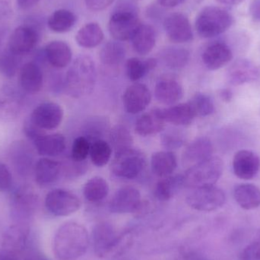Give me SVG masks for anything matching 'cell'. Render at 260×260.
<instances>
[{
  "label": "cell",
  "instance_id": "6da1fadb",
  "mask_svg": "<svg viewBox=\"0 0 260 260\" xmlns=\"http://www.w3.org/2000/svg\"><path fill=\"white\" fill-rule=\"evenodd\" d=\"M86 229L79 223H64L55 233L53 251L59 260H76L85 254L89 246Z\"/></svg>",
  "mask_w": 260,
  "mask_h": 260
},
{
  "label": "cell",
  "instance_id": "7a4b0ae2",
  "mask_svg": "<svg viewBox=\"0 0 260 260\" xmlns=\"http://www.w3.org/2000/svg\"><path fill=\"white\" fill-rule=\"evenodd\" d=\"M95 64L90 56H79L67 71L65 87L67 92L75 99L89 95L96 83Z\"/></svg>",
  "mask_w": 260,
  "mask_h": 260
},
{
  "label": "cell",
  "instance_id": "3957f363",
  "mask_svg": "<svg viewBox=\"0 0 260 260\" xmlns=\"http://www.w3.org/2000/svg\"><path fill=\"white\" fill-rule=\"evenodd\" d=\"M233 22L229 11L218 6H206L197 16L196 29L201 38H212L229 30Z\"/></svg>",
  "mask_w": 260,
  "mask_h": 260
},
{
  "label": "cell",
  "instance_id": "277c9868",
  "mask_svg": "<svg viewBox=\"0 0 260 260\" xmlns=\"http://www.w3.org/2000/svg\"><path fill=\"white\" fill-rule=\"evenodd\" d=\"M224 169L222 160L212 157L191 166L183 175L184 186L197 189L214 186L217 183Z\"/></svg>",
  "mask_w": 260,
  "mask_h": 260
},
{
  "label": "cell",
  "instance_id": "5b68a950",
  "mask_svg": "<svg viewBox=\"0 0 260 260\" xmlns=\"http://www.w3.org/2000/svg\"><path fill=\"white\" fill-rule=\"evenodd\" d=\"M146 165V159L142 151L130 148L116 153L111 164V171L120 178L132 179L137 177Z\"/></svg>",
  "mask_w": 260,
  "mask_h": 260
},
{
  "label": "cell",
  "instance_id": "8992f818",
  "mask_svg": "<svg viewBox=\"0 0 260 260\" xmlns=\"http://www.w3.org/2000/svg\"><path fill=\"white\" fill-rule=\"evenodd\" d=\"M141 24L134 11L122 9L116 11L111 15L108 29L113 38L120 42L132 40Z\"/></svg>",
  "mask_w": 260,
  "mask_h": 260
},
{
  "label": "cell",
  "instance_id": "52a82bcc",
  "mask_svg": "<svg viewBox=\"0 0 260 260\" xmlns=\"http://www.w3.org/2000/svg\"><path fill=\"white\" fill-rule=\"evenodd\" d=\"M224 192L215 186L194 189L186 197L189 207L200 212H212L222 207L225 203Z\"/></svg>",
  "mask_w": 260,
  "mask_h": 260
},
{
  "label": "cell",
  "instance_id": "ba28073f",
  "mask_svg": "<svg viewBox=\"0 0 260 260\" xmlns=\"http://www.w3.org/2000/svg\"><path fill=\"white\" fill-rule=\"evenodd\" d=\"M45 207L55 216H68L77 212L82 206L79 197L67 189H56L47 193Z\"/></svg>",
  "mask_w": 260,
  "mask_h": 260
},
{
  "label": "cell",
  "instance_id": "9c48e42d",
  "mask_svg": "<svg viewBox=\"0 0 260 260\" xmlns=\"http://www.w3.org/2000/svg\"><path fill=\"white\" fill-rule=\"evenodd\" d=\"M39 38V32L35 26H18L9 37L8 49L17 56L28 54L36 47Z\"/></svg>",
  "mask_w": 260,
  "mask_h": 260
},
{
  "label": "cell",
  "instance_id": "30bf717a",
  "mask_svg": "<svg viewBox=\"0 0 260 260\" xmlns=\"http://www.w3.org/2000/svg\"><path fill=\"white\" fill-rule=\"evenodd\" d=\"M91 241L94 253L99 257H105L117 247L120 236L112 224L100 222L93 229Z\"/></svg>",
  "mask_w": 260,
  "mask_h": 260
},
{
  "label": "cell",
  "instance_id": "8fae6325",
  "mask_svg": "<svg viewBox=\"0 0 260 260\" xmlns=\"http://www.w3.org/2000/svg\"><path fill=\"white\" fill-rule=\"evenodd\" d=\"M63 110L54 102H45L35 108L30 120L43 130H53L59 127L63 119Z\"/></svg>",
  "mask_w": 260,
  "mask_h": 260
},
{
  "label": "cell",
  "instance_id": "7c38bea8",
  "mask_svg": "<svg viewBox=\"0 0 260 260\" xmlns=\"http://www.w3.org/2000/svg\"><path fill=\"white\" fill-rule=\"evenodd\" d=\"M142 206L140 192L136 188L125 186L114 194L109 203L110 212L127 214L137 212Z\"/></svg>",
  "mask_w": 260,
  "mask_h": 260
},
{
  "label": "cell",
  "instance_id": "4fadbf2b",
  "mask_svg": "<svg viewBox=\"0 0 260 260\" xmlns=\"http://www.w3.org/2000/svg\"><path fill=\"white\" fill-rule=\"evenodd\" d=\"M164 27L168 38L176 44L189 42L193 38L192 27L186 15L172 13L164 21Z\"/></svg>",
  "mask_w": 260,
  "mask_h": 260
},
{
  "label": "cell",
  "instance_id": "5bb4252c",
  "mask_svg": "<svg viewBox=\"0 0 260 260\" xmlns=\"http://www.w3.org/2000/svg\"><path fill=\"white\" fill-rule=\"evenodd\" d=\"M38 198L30 189H21L17 191L12 200L11 213L14 219L19 224H24L32 218L36 209Z\"/></svg>",
  "mask_w": 260,
  "mask_h": 260
},
{
  "label": "cell",
  "instance_id": "9a60e30c",
  "mask_svg": "<svg viewBox=\"0 0 260 260\" xmlns=\"http://www.w3.org/2000/svg\"><path fill=\"white\" fill-rule=\"evenodd\" d=\"M151 101V91L145 84H133L126 88L123 94V106L131 114H139L145 111Z\"/></svg>",
  "mask_w": 260,
  "mask_h": 260
},
{
  "label": "cell",
  "instance_id": "2e32d148",
  "mask_svg": "<svg viewBox=\"0 0 260 260\" xmlns=\"http://www.w3.org/2000/svg\"><path fill=\"white\" fill-rule=\"evenodd\" d=\"M227 76L229 83L239 86L257 80L260 70L256 64L249 59H240L229 67Z\"/></svg>",
  "mask_w": 260,
  "mask_h": 260
},
{
  "label": "cell",
  "instance_id": "e0dca14e",
  "mask_svg": "<svg viewBox=\"0 0 260 260\" xmlns=\"http://www.w3.org/2000/svg\"><path fill=\"white\" fill-rule=\"evenodd\" d=\"M41 130L33 139L35 148L38 154L44 157H55L63 152L66 148V139L60 133L46 134Z\"/></svg>",
  "mask_w": 260,
  "mask_h": 260
},
{
  "label": "cell",
  "instance_id": "ac0fdd59",
  "mask_svg": "<svg viewBox=\"0 0 260 260\" xmlns=\"http://www.w3.org/2000/svg\"><path fill=\"white\" fill-rule=\"evenodd\" d=\"M260 168V159L257 154L248 150H241L233 159L234 173L242 180H251L256 177Z\"/></svg>",
  "mask_w": 260,
  "mask_h": 260
},
{
  "label": "cell",
  "instance_id": "d6986e66",
  "mask_svg": "<svg viewBox=\"0 0 260 260\" xmlns=\"http://www.w3.org/2000/svg\"><path fill=\"white\" fill-rule=\"evenodd\" d=\"M29 229L24 224L10 226L5 231L2 238V248L6 251L17 253L22 251L27 244Z\"/></svg>",
  "mask_w": 260,
  "mask_h": 260
},
{
  "label": "cell",
  "instance_id": "ffe728a7",
  "mask_svg": "<svg viewBox=\"0 0 260 260\" xmlns=\"http://www.w3.org/2000/svg\"><path fill=\"white\" fill-rule=\"evenodd\" d=\"M233 57L232 50L224 43L209 45L203 53V62L206 68L217 70L227 65Z\"/></svg>",
  "mask_w": 260,
  "mask_h": 260
},
{
  "label": "cell",
  "instance_id": "44dd1931",
  "mask_svg": "<svg viewBox=\"0 0 260 260\" xmlns=\"http://www.w3.org/2000/svg\"><path fill=\"white\" fill-rule=\"evenodd\" d=\"M19 82L23 91L27 94L39 92L44 84V76L41 67L34 62L24 64L20 69Z\"/></svg>",
  "mask_w": 260,
  "mask_h": 260
},
{
  "label": "cell",
  "instance_id": "7402d4cb",
  "mask_svg": "<svg viewBox=\"0 0 260 260\" xmlns=\"http://www.w3.org/2000/svg\"><path fill=\"white\" fill-rule=\"evenodd\" d=\"M212 152L213 146L210 139L199 137L187 145L183 152V160L186 165H194L212 157Z\"/></svg>",
  "mask_w": 260,
  "mask_h": 260
},
{
  "label": "cell",
  "instance_id": "603a6c76",
  "mask_svg": "<svg viewBox=\"0 0 260 260\" xmlns=\"http://www.w3.org/2000/svg\"><path fill=\"white\" fill-rule=\"evenodd\" d=\"M154 95L159 103L173 105L183 98V87L177 81L165 78L156 84Z\"/></svg>",
  "mask_w": 260,
  "mask_h": 260
},
{
  "label": "cell",
  "instance_id": "cb8c5ba5",
  "mask_svg": "<svg viewBox=\"0 0 260 260\" xmlns=\"http://www.w3.org/2000/svg\"><path fill=\"white\" fill-rule=\"evenodd\" d=\"M46 59L55 68L62 69L70 65L73 53L68 44L62 41H53L44 49Z\"/></svg>",
  "mask_w": 260,
  "mask_h": 260
},
{
  "label": "cell",
  "instance_id": "d4e9b609",
  "mask_svg": "<svg viewBox=\"0 0 260 260\" xmlns=\"http://www.w3.org/2000/svg\"><path fill=\"white\" fill-rule=\"evenodd\" d=\"M61 171L62 166L59 162L48 157H43L35 165V181L40 186H49L57 180Z\"/></svg>",
  "mask_w": 260,
  "mask_h": 260
},
{
  "label": "cell",
  "instance_id": "484cf974",
  "mask_svg": "<svg viewBox=\"0 0 260 260\" xmlns=\"http://www.w3.org/2000/svg\"><path fill=\"white\" fill-rule=\"evenodd\" d=\"M165 123L162 117L161 109L155 108L138 119L135 129L139 136H152L160 133L165 128Z\"/></svg>",
  "mask_w": 260,
  "mask_h": 260
},
{
  "label": "cell",
  "instance_id": "4316f807",
  "mask_svg": "<svg viewBox=\"0 0 260 260\" xmlns=\"http://www.w3.org/2000/svg\"><path fill=\"white\" fill-rule=\"evenodd\" d=\"M161 114L166 123L175 126H187L196 117L189 102L161 109Z\"/></svg>",
  "mask_w": 260,
  "mask_h": 260
},
{
  "label": "cell",
  "instance_id": "83f0119b",
  "mask_svg": "<svg viewBox=\"0 0 260 260\" xmlns=\"http://www.w3.org/2000/svg\"><path fill=\"white\" fill-rule=\"evenodd\" d=\"M28 146L22 142H16L11 148V161L18 174L26 175L30 171L33 155Z\"/></svg>",
  "mask_w": 260,
  "mask_h": 260
},
{
  "label": "cell",
  "instance_id": "f1b7e54d",
  "mask_svg": "<svg viewBox=\"0 0 260 260\" xmlns=\"http://www.w3.org/2000/svg\"><path fill=\"white\" fill-rule=\"evenodd\" d=\"M177 166V157L172 151H157L151 156V170L157 177H166L171 175Z\"/></svg>",
  "mask_w": 260,
  "mask_h": 260
},
{
  "label": "cell",
  "instance_id": "f546056e",
  "mask_svg": "<svg viewBox=\"0 0 260 260\" xmlns=\"http://www.w3.org/2000/svg\"><path fill=\"white\" fill-rule=\"evenodd\" d=\"M235 201L242 209L251 210L260 206V189L253 184L238 185L234 191Z\"/></svg>",
  "mask_w": 260,
  "mask_h": 260
},
{
  "label": "cell",
  "instance_id": "4dcf8cb0",
  "mask_svg": "<svg viewBox=\"0 0 260 260\" xmlns=\"http://www.w3.org/2000/svg\"><path fill=\"white\" fill-rule=\"evenodd\" d=\"M131 41L135 51L139 55L145 56L148 54L155 46V30L151 25L142 24Z\"/></svg>",
  "mask_w": 260,
  "mask_h": 260
},
{
  "label": "cell",
  "instance_id": "1f68e13d",
  "mask_svg": "<svg viewBox=\"0 0 260 260\" xmlns=\"http://www.w3.org/2000/svg\"><path fill=\"white\" fill-rule=\"evenodd\" d=\"M105 35L98 23L91 22L79 29L76 35V41L80 47L84 48H94L103 41Z\"/></svg>",
  "mask_w": 260,
  "mask_h": 260
},
{
  "label": "cell",
  "instance_id": "d6a6232c",
  "mask_svg": "<svg viewBox=\"0 0 260 260\" xmlns=\"http://www.w3.org/2000/svg\"><path fill=\"white\" fill-rule=\"evenodd\" d=\"M184 186L183 175H170L163 177L156 185L154 195L159 201H168Z\"/></svg>",
  "mask_w": 260,
  "mask_h": 260
},
{
  "label": "cell",
  "instance_id": "836d02e7",
  "mask_svg": "<svg viewBox=\"0 0 260 260\" xmlns=\"http://www.w3.org/2000/svg\"><path fill=\"white\" fill-rule=\"evenodd\" d=\"M76 22V16L68 9H60L55 11L49 17L47 25L52 31L65 33L73 28Z\"/></svg>",
  "mask_w": 260,
  "mask_h": 260
},
{
  "label": "cell",
  "instance_id": "e575fe53",
  "mask_svg": "<svg viewBox=\"0 0 260 260\" xmlns=\"http://www.w3.org/2000/svg\"><path fill=\"white\" fill-rule=\"evenodd\" d=\"M126 56V50L120 41H109L102 47L99 54L101 62L107 67L120 65Z\"/></svg>",
  "mask_w": 260,
  "mask_h": 260
},
{
  "label": "cell",
  "instance_id": "d590c367",
  "mask_svg": "<svg viewBox=\"0 0 260 260\" xmlns=\"http://www.w3.org/2000/svg\"><path fill=\"white\" fill-rule=\"evenodd\" d=\"M109 193V184L101 177H94L86 182L83 188L85 198L91 203L102 201Z\"/></svg>",
  "mask_w": 260,
  "mask_h": 260
},
{
  "label": "cell",
  "instance_id": "8d00e7d4",
  "mask_svg": "<svg viewBox=\"0 0 260 260\" xmlns=\"http://www.w3.org/2000/svg\"><path fill=\"white\" fill-rule=\"evenodd\" d=\"M162 61L171 70H180L186 67L189 60V53L183 47H171L162 51Z\"/></svg>",
  "mask_w": 260,
  "mask_h": 260
},
{
  "label": "cell",
  "instance_id": "74e56055",
  "mask_svg": "<svg viewBox=\"0 0 260 260\" xmlns=\"http://www.w3.org/2000/svg\"><path fill=\"white\" fill-rule=\"evenodd\" d=\"M110 142L111 148L115 150L116 153L124 151L132 148L133 139L131 133L126 126L116 125L110 130Z\"/></svg>",
  "mask_w": 260,
  "mask_h": 260
},
{
  "label": "cell",
  "instance_id": "f35d334b",
  "mask_svg": "<svg viewBox=\"0 0 260 260\" xmlns=\"http://www.w3.org/2000/svg\"><path fill=\"white\" fill-rule=\"evenodd\" d=\"M90 157L91 161L97 167H103L109 161L112 154V148L103 139L94 141L91 144Z\"/></svg>",
  "mask_w": 260,
  "mask_h": 260
},
{
  "label": "cell",
  "instance_id": "ab89813d",
  "mask_svg": "<svg viewBox=\"0 0 260 260\" xmlns=\"http://www.w3.org/2000/svg\"><path fill=\"white\" fill-rule=\"evenodd\" d=\"M196 117H206L213 114L215 105L208 94L197 93L189 102Z\"/></svg>",
  "mask_w": 260,
  "mask_h": 260
},
{
  "label": "cell",
  "instance_id": "60d3db41",
  "mask_svg": "<svg viewBox=\"0 0 260 260\" xmlns=\"http://www.w3.org/2000/svg\"><path fill=\"white\" fill-rule=\"evenodd\" d=\"M21 56H17L9 49L0 54V73L5 77H14L19 68Z\"/></svg>",
  "mask_w": 260,
  "mask_h": 260
},
{
  "label": "cell",
  "instance_id": "b9f144b4",
  "mask_svg": "<svg viewBox=\"0 0 260 260\" xmlns=\"http://www.w3.org/2000/svg\"><path fill=\"white\" fill-rule=\"evenodd\" d=\"M91 143L84 136L76 138L72 147L71 154L73 161L76 163L83 162L89 155Z\"/></svg>",
  "mask_w": 260,
  "mask_h": 260
},
{
  "label": "cell",
  "instance_id": "7bdbcfd3",
  "mask_svg": "<svg viewBox=\"0 0 260 260\" xmlns=\"http://www.w3.org/2000/svg\"><path fill=\"white\" fill-rule=\"evenodd\" d=\"M126 69L128 78L133 82L139 81L148 73L145 61L136 57L130 58L126 61Z\"/></svg>",
  "mask_w": 260,
  "mask_h": 260
},
{
  "label": "cell",
  "instance_id": "ee69618b",
  "mask_svg": "<svg viewBox=\"0 0 260 260\" xmlns=\"http://www.w3.org/2000/svg\"><path fill=\"white\" fill-rule=\"evenodd\" d=\"M162 145L166 149L174 150L180 148L185 142V137L178 129H168L163 133L160 138Z\"/></svg>",
  "mask_w": 260,
  "mask_h": 260
},
{
  "label": "cell",
  "instance_id": "f6af8a7d",
  "mask_svg": "<svg viewBox=\"0 0 260 260\" xmlns=\"http://www.w3.org/2000/svg\"><path fill=\"white\" fill-rule=\"evenodd\" d=\"M107 129V125L105 121L102 119H94L88 123L85 126V136L88 141L99 140L100 136L103 134V132Z\"/></svg>",
  "mask_w": 260,
  "mask_h": 260
},
{
  "label": "cell",
  "instance_id": "bcb514c9",
  "mask_svg": "<svg viewBox=\"0 0 260 260\" xmlns=\"http://www.w3.org/2000/svg\"><path fill=\"white\" fill-rule=\"evenodd\" d=\"M240 260H260V230L254 241L243 250Z\"/></svg>",
  "mask_w": 260,
  "mask_h": 260
},
{
  "label": "cell",
  "instance_id": "7dc6e473",
  "mask_svg": "<svg viewBox=\"0 0 260 260\" xmlns=\"http://www.w3.org/2000/svg\"><path fill=\"white\" fill-rule=\"evenodd\" d=\"M18 112V107L15 104L0 99V120H12L16 117Z\"/></svg>",
  "mask_w": 260,
  "mask_h": 260
},
{
  "label": "cell",
  "instance_id": "c3c4849f",
  "mask_svg": "<svg viewBox=\"0 0 260 260\" xmlns=\"http://www.w3.org/2000/svg\"><path fill=\"white\" fill-rule=\"evenodd\" d=\"M12 184V176L4 164L0 163V192L9 190Z\"/></svg>",
  "mask_w": 260,
  "mask_h": 260
},
{
  "label": "cell",
  "instance_id": "681fc988",
  "mask_svg": "<svg viewBox=\"0 0 260 260\" xmlns=\"http://www.w3.org/2000/svg\"><path fill=\"white\" fill-rule=\"evenodd\" d=\"M85 5L89 10L99 12L111 6L114 0H85Z\"/></svg>",
  "mask_w": 260,
  "mask_h": 260
},
{
  "label": "cell",
  "instance_id": "f907efd6",
  "mask_svg": "<svg viewBox=\"0 0 260 260\" xmlns=\"http://www.w3.org/2000/svg\"><path fill=\"white\" fill-rule=\"evenodd\" d=\"M249 12L253 21L260 23V0H253L250 3Z\"/></svg>",
  "mask_w": 260,
  "mask_h": 260
},
{
  "label": "cell",
  "instance_id": "816d5d0a",
  "mask_svg": "<svg viewBox=\"0 0 260 260\" xmlns=\"http://www.w3.org/2000/svg\"><path fill=\"white\" fill-rule=\"evenodd\" d=\"M17 6L20 9L22 10H27V9H31L34 6H36L40 0H16Z\"/></svg>",
  "mask_w": 260,
  "mask_h": 260
},
{
  "label": "cell",
  "instance_id": "f5cc1de1",
  "mask_svg": "<svg viewBox=\"0 0 260 260\" xmlns=\"http://www.w3.org/2000/svg\"><path fill=\"white\" fill-rule=\"evenodd\" d=\"M160 6L166 8H174L183 4L186 0H157Z\"/></svg>",
  "mask_w": 260,
  "mask_h": 260
},
{
  "label": "cell",
  "instance_id": "db71d44e",
  "mask_svg": "<svg viewBox=\"0 0 260 260\" xmlns=\"http://www.w3.org/2000/svg\"><path fill=\"white\" fill-rule=\"evenodd\" d=\"M0 260H18V258L15 253L3 250L0 252Z\"/></svg>",
  "mask_w": 260,
  "mask_h": 260
},
{
  "label": "cell",
  "instance_id": "11a10c76",
  "mask_svg": "<svg viewBox=\"0 0 260 260\" xmlns=\"http://www.w3.org/2000/svg\"><path fill=\"white\" fill-rule=\"evenodd\" d=\"M220 97L224 102H229L232 101L233 94H232V91L230 90L222 89L220 91Z\"/></svg>",
  "mask_w": 260,
  "mask_h": 260
},
{
  "label": "cell",
  "instance_id": "9f6ffc18",
  "mask_svg": "<svg viewBox=\"0 0 260 260\" xmlns=\"http://www.w3.org/2000/svg\"><path fill=\"white\" fill-rule=\"evenodd\" d=\"M9 12V6L4 2H0V19L7 16Z\"/></svg>",
  "mask_w": 260,
  "mask_h": 260
},
{
  "label": "cell",
  "instance_id": "6f0895ef",
  "mask_svg": "<svg viewBox=\"0 0 260 260\" xmlns=\"http://www.w3.org/2000/svg\"><path fill=\"white\" fill-rule=\"evenodd\" d=\"M216 1L221 4L227 5V6H235L242 3L244 0H216Z\"/></svg>",
  "mask_w": 260,
  "mask_h": 260
}]
</instances>
